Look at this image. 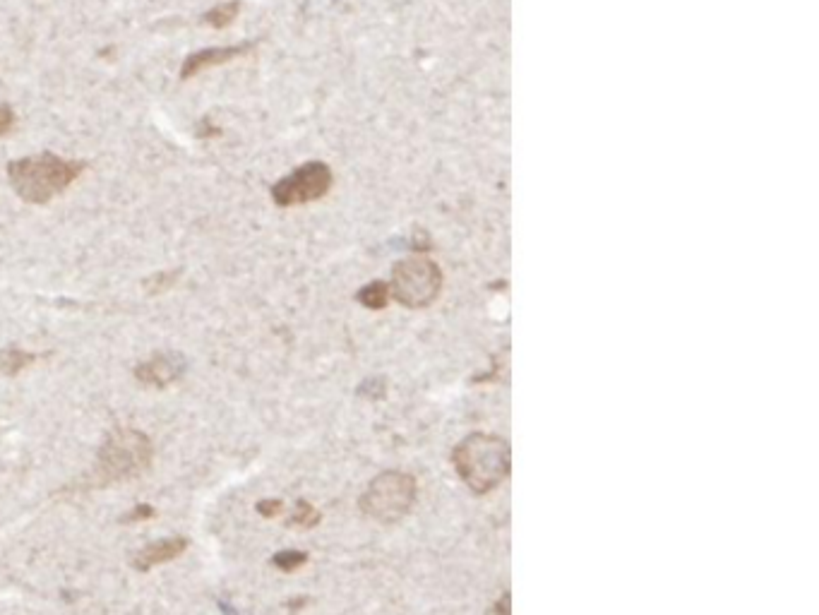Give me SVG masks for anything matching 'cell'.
Listing matches in <instances>:
<instances>
[{
	"label": "cell",
	"mask_w": 819,
	"mask_h": 615,
	"mask_svg": "<svg viewBox=\"0 0 819 615\" xmlns=\"http://www.w3.org/2000/svg\"><path fill=\"white\" fill-rule=\"evenodd\" d=\"M253 49H255L253 41H243V44H236V46H214V49H202L197 53H190V56H185L178 77H181L183 82L193 80V77L205 73V70L236 61V58L245 56V53H250Z\"/></svg>",
	"instance_id": "8"
},
{
	"label": "cell",
	"mask_w": 819,
	"mask_h": 615,
	"mask_svg": "<svg viewBox=\"0 0 819 615\" xmlns=\"http://www.w3.org/2000/svg\"><path fill=\"white\" fill-rule=\"evenodd\" d=\"M284 510V503L282 500H260V503H257V515H262V517H267V519H272V517H277L279 512Z\"/></svg>",
	"instance_id": "18"
},
{
	"label": "cell",
	"mask_w": 819,
	"mask_h": 615,
	"mask_svg": "<svg viewBox=\"0 0 819 615\" xmlns=\"http://www.w3.org/2000/svg\"><path fill=\"white\" fill-rule=\"evenodd\" d=\"M334 183L332 169L325 161H308L272 185V200L277 207H296L322 200Z\"/></svg>",
	"instance_id": "6"
},
{
	"label": "cell",
	"mask_w": 819,
	"mask_h": 615,
	"mask_svg": "<svg viewBox=\"0 0 819 615\" xmlns=\"http://www.w3.org/2000/svg\"><path fill=\"white\" fill-rule=\"evenodd\" d=\"M320 522V512L315 510L313 505L308 503V500H298L296 503V512L291 515L289 524L291 527H301V529H310L315 527V524Z\"/></svg>",
	"instance_id": "14"
},
{
	"label": "cell",
	"mask_w": 819,
	"mask_h": 615,
	"mask_svg": "<svg viewBox=\"0 0 819 615\" xmlns=\"http://www.w3.org/2000/svg\"><path fill=\"white\" fill-rule=\"evenodd\" d=\"M241 0H224V3L214 5L212 10H207L202 15V25L212 27V29H226L236 22V17L241 15Z\"/></svg>",
	"instance_id": "11"
},
{
	"label": "cell",
	"mask_w": 819,
	"mask_h": 615,
	"mask_svg": "<svg viewBox=\"0 0 819 615\" xmlns=\"http://www.w3.org/2000/svg\"><path fill=\"white\" fill-rule=\"evenodd\" d=\"M37 358H39L37 354L20 349V346H8V349L0 351V373L8 375V378H15L17 373H22V370L32 366Z\"/></svg>",
	"instance_id": "10"
},
{
	"label": "cell",
	"mask_w": 819,
	"mask_h": 615,
	"mask_svg": "<svg viewBox=\"0 0 819 615\" xmlns=\"http://www.w3.org/2000/svg\"><path fill=\"white\" fill-rule=\"evenodd\" d=\"M154 462V445L137 428H116L106 435L97 455V483H121L142 476Z\"/></svg>",
	"instance_id": "3"
},
{
	"label": "cell",
	"mask_w": 819,
	"mask_h": 615,
	"mask_svg": "<svg viewBox=\"0 0 819 615\" xmlns=\"http://www.w3.org/2000/svg\"><path fill=\"white\" fill-rule=\"evenodd\" d=\"M219 608H221V611H224L226 615H238L236 611H231V608L226 606V601H224V599H219Z\"/></svg>",
	"instance_id": "19"
},
{
	"label": "cell",
	"mask_w": 819,
	"mask_h": 615,
	"mask_svg": "<svg viewBox=\"0 0 819 615\" xmlns=\"http://www.w3.org/2000/svg\"><path fill=\"white\" fill-rule=\"evenodd\" d=\"M154 517H157V510H154L152 505L140 503V505H135L133 510L128 512V515H123L121 522L123 524H135V522H147V519H154Z\"/></svg>",
	"instance_id": "16"
},
{
	"label": "cell",
	"mask_w": 819,
	"mask_h": 615,
	"mask_svg": "<svg viewBox=\"0 0 819 615\" xmlns=\"http://www.w3.org/2000/svg\"><path fill=\"white\" fill-rule=\"evenodd\" d=\"M188 370V361L176 351H164V354H157L147 361L137 363L135 366V378L142 382V385H152V387H169L173 382H178Z\"/></svg>",
	"instance_id": "7"
},
{
	"label": "cell",
	"mask_w": 819,
	"mask_h": 615,
	"mask_svg": "<svg viewBox=\"0 0 819 615\" xmlns=\"http://www.w3.org/2000/svg\"><path fill=\"white\" fill-rule=\"evenodd\" d=\"M440 289L442 272L438 262L411 255L394 265L390 296H394V301L402 303L404 308H428L440 296Z\"/></svg>",
	"instance_id": "5"
},
{
	"label": "cell",
	"mask_w": 819,
	"mask_h": 615,
	"mask_svg": "<svg viewBox=\"0 0 819 615\" xmlns=\"http://www.w3.org/2000/svg\"><path fill=\"white\" fill-rule=\"evenodd\" d=\"M15 125H17V113L13 106L0 104V137L13 133Z\"/></svg>",
	"instance_id": "17"
},
{
	"label": "cell",
	"mask_w": 819,
	"mask_h": 615,
	"mask_svg": "<svg viewBox=\"0 0 819 615\" xmlns=\"http://www.w3.org/2000/svg\"><path fill=\"white\" fill-rule=\"evenodd\" d=\"M416 479L404 474V471H385V474L375 476L361 495V510L363 515L382 524L399 522V519L409 515V510L416 503Z\"/></svg>",
	"instance_id": "4"
},
{
	"label": "cell",
	"mask_w": 819,
	"mask_h": 615,
	"mask_svg": "<svg viewBox=\"0 0 819 615\" xmlns=\"http://www.w3.org/2000/svg\"><path fill=\"white\" fill-rule=\"evenodd\" d=\"M190 541L185 536H169V539H161L154 543H147L142 551L135 553L133 567L137 572H149L152 567L171 563V560L181 558V555L188 551Z\"/></svg>",
	"instance_id": "9"
},
{
	"label": "cell",
	"mask_w": 819,
	"mask_h": 615,
	"mask_svg": "<svg viewBox=\"0 0 819 615\" xmlns=\"http://www.w3.org/2000/svg\"><path fill=\"white\" fill-rule=\"evenodd\" d=\"M181 274H183L181 270H164L152 274V277L145 279L147 294H164V291L173 289V286L178 284V279H181Z\"/></svg>",
	"instance_id": "13"
},
{
	"label": "cell",
	"mask_w": 819,
	"mask_h": 615,
	"mask_svg": "<svg viewBox=\"0 0 819 615\" xmlns=\"http://www.w3.org/2000/svg\"><path fill=\"white\" fill-rule=\"evenodd\" d=\"M358 301L370 310H382L390 301V284L385 282H373L368 286H363L361 294H358Z\"/></svg>",
	"instance_id": "12"
},
{
	"label": "cell",
	"mask_w": 819,
	"mask_h": 615,
	"mask_svg": "<svg viewBox=\"0 0 819 615\" xmlns=\"http://www.w3.org/2000/svg\"><path fill=\"white\" fill-rule=\"evenodd\" d=\"M85 169V161L65 159L53 152H41L34 154V157L10 161L8 181L17 197H22L29 205H49L53 197L65 193Z\"/></svg>",
	"instance_id": "1"
},
{
	"label": "cell",
	"mask_w": 819,
	"mask_h": 615,
	"mask_svg": "<svg viewBox=\"0 0 819 615\" xmlns=\"http://www.w3.org/2000/svg\"><path fill=\"white\" fill-rule=\"evenodd\" d=\"M306 560H308V555L301 551H282L274 555L272 563L277 565L282 572H294L301 565H306Z\"/></svg>",
	"instance_id": "15"
},
{
	"label": "cell",
	"mask_w": 819,
	"mask_h": 615,
	"mask_svg": "<svg viewBox=\"0 0 819 615\" xmlns=\"http://www.w3.org/2000/svg\"><path fill=\"white\" fill-rule=\"evenodd\" d=\"M459 479L474 493H490L510 476L512 450L500 435L474 433L452 455Z\"/></svg>",
	"instance_id": "2"
}]
</instances>
